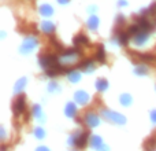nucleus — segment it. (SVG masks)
Masks as SVG:
<instances>
[{"instance_id": "obj_32", "label": "nucleus", "mask_w": 156, "mask_h": 151, "mask_svg": "<svg viewBox=\"0 0 156 151\" xmlns=\"http://www.w3.org/2000/svg\"><path fill=\"white\" fill-rule=\"evenodd\" d=\"M36 151H51V150H49L47 146H40V147H37V149H36Z\"/></svg>"}, {"instance_id": "obj_22", "label": "nucleus", "mask_w": 156, "mask_h": 151, "mask_svg": "<svg viewBox=\"0 0 156 151\" xmlns=\"http://www.w3.org/2000/svg\"><path fill=\"white\" fill-rule=\"evenodd\" d=\"M38 11H40V14L43 17H52V14H54V7H52L51 4H48V3H44V4L40 6Z\"/></svg>"}, {"instance_id": "obj_30", "label": "nucleus", "mask_w": 156, "mask_h": 151, "mask_svg": "<svg viewBox=\"0 0 156 151\" xmlns=\"http://www.w3.org/2000/svg\"><path fill=\"white\" fill-rule=\"evenodd\" d=\"M59 89V85H58V83H55V81H51L49 83V85H48V91L49 92H55V91H58Z\"/></svg>"}, {"instance_id": "obj_23", "label": "nucleus", "mask_w": 156, "mask_h": 151, "mask_svg": "<svg viewBox=\"0 0 156 151\" xmlns=\"http://www.w3.org/2000/svg\"><path fill=\"white\" fill-rule=\"evenodd\" d=\"M26 83H27L26 77L19 78V80L15 83V85H14V94H16V95L21 94V92L25 89V87H26Z\"/></svg>"}, {"instance_id": "obj_10", "label": "nucleus", "mask_w": 156, "mask_h": 151, "mask_svg": "<svg viewBox=\"0 0 156 151\" xmlns=\"http://www.w3.org/2000/svg\"><path fill=\"white\" fill-rule=\"evenodd\" d=\"M74 100H76L78 105L85 106L90 102V95L86 91H83V89H78V91L74 92Z\"/></svg>"}, {"instance_id": "obj_28", "label": "nucleus", "mask_w": 156, "mask_h": 151, "mask_svg": "<svg viewBox=\"0 0 156 151\" xmlns=\"http://www.w3.org/2000/svg\"><path fill=\"white\" fill-rule=\"evenodd\" d=\"M49 41H51L52 47H55V48H56V50H59L60 52H62V51H65V47H63V44L60 43V41H58V39H56V37H54V36H51V39H49Z\"/></svg>"}, {"instance_id": "obj_12", "label": "nucleus", "mask_w": 156, "mask_h": 151, "mask_svg": "<svg viewBox=\"0 0 156 151\" xmlns=\"http://www.w3.org/2000/svg\"><path fill=\"white\" fill-rule=\"evenodd\" d=\"M149 40V33L147 30H140L137 35L133 36V43L136 44L137 47H141L144 44H147Z\"/></svg>"}, {"instance_id": "obj_13", "label": "nucleus", "mask_w": 156, "mask_h": 151, "mask_svg": "<svg viewBox=\"0 0 156 151\" xmlns=\"http://www.w3.org/2000/svg\"><path fill=\"white\" fill-rule=\"evenodd\" d=\"M130 39H132V36L127 33V30H125V32L123 30H119L118 33H115V40L119 46H127Z\"/></svg>"}, {"instance_id": "obj_19", "label": "nucleus", "mask_w": 156, "mask_h": 151, "mask_svg": "<svg viewBox=\"0 0 156 151\" xmlns=\"http://www.w3.org/2000/svg\"><path fill=\"white\" fill-rule=\"evenodd\" d=\"M144 150L145 151H156V132L144 142Z\"/></svg>"}, {"instance_id": "obj_8", "label": "nucleus", "mask_w": 156, "mask_h": 151, "mask_svg": "<svg viewBox=\"0 0 156 151\" xmlns=\"http://www.w3.org/2000/svg\"><path fill=\"white\" fill-rule=\"evenodd\" d=\"M83 122L88 128H96L100 125V117L99 114L93 113V111H88L83 114Z\"/></svg>"}, {"instance_id": "obj_5", "label": "nucleus", "mask_w": 156, "mask_h": 151, "mask_svg": "<svg viewBox=\"0 0 156 151\" xmlns=\"http://www.w3.org/2000/svg\"><path fill=\"white\" fill-rule=\"evenodd\" d=\"M25 111H26V98L23 94H19L12 102V113L15 118H18L25 114Z\"/></svg>"}, {"instance_id": "obj_15", "label": "nucleus", "mask_w": 156, "mask_h": 151, "mask_svg": "<svg viewBox=\"0 0 156 151\" xmlns=\"http://www.w3.org/2000/svg\"><path fill=\"white\" fill-rule=\"evenodd\" d=\"M134 24H137L138 26L141 28L143 30H147L148 32L149 29H152V25L148 19L145 18L144 15H138V17H134Z\"/></svg>"}, {"instance_id": "obj_18", "label": "nucleus", "mask_w": 156, "mask_h": 151, "mask_svg": "<svg viewBox=\"0 0 156 151\" xmlns=\"http://www.w3.org/2000/svg\"><path fill=\"white\" fill-rule=\"evenodd\" d=\"M94 59L99 63H105V59H107V55H105V50L103 44H99L96 50V54H94Z\"/></svg>"}, {"instance_id": "obj_1", "label": "nucleus", "mask_w": 156, "mask_h": 151, "mask_svg": "<svg viewBox=\"0 0 156 151\" xmlns=\"http://www.w3.org/2000/svg\"><path fill=\"white\" fill-rule=\"evenodd\" d=\"M81 57V51L74 47V48H67L65 51H62V54L59 55V63L62 66H73L74 63L80 59Z\"/></svg>"}, {"instance_id": "obj_34", "label": "nucleus", "mask_w": 156, "mask_h": 151, "mask_svg": "<svg viewBox=\"0 0 156 151\" xmlns=\"http://www.w3.org/2000/svg\"><path fill=\"white\" fill-rule=\"evenodd\" d=\"M58 3H59V4H69L70 0H58Z\"/></svg>"}, {"instance_id": "obj_24", "label": "nucleus", "mask_w": 156, "mask_h": 151, "mask_svg": "<svg viewBox=\"0 0 156 151\" xmlns=\"http://www.w3.org/2000/svg\"><path fill=\"white\" fill-rule=\"evenodd\" d=\"M108 87H110V84H108V81L105 80V78H99V80L96 81V89L99 92H104L108 89Z\"/></svg>"}, {"instance_id": "obj_27", "label": "nucleus", "mask_w": 156, "mask_h": 151, "mask_svg": "<svg viewBox=\"0 0 156 151\" xmlns=\"http://www.w3.org/2000/svg\"><path fill=\"white\" fill-rule=\"evenodd\" d=\"M32 116L36 117L37 120H43L44 116H43V110H41V106L40 105H33L32 106Z\"/></svg>"}, {"instance_id": "obj_31", "label": "nucleus", "mask_w": 156, "mask_h": 151, "mask_svg": "<svg viewBox=\"0 0 156 151\" xmlns=\"http://www.w3.org/2000/svg\"><path fill=\"white\" fill-rule=\"evenodd\" d=\"M149 117H151V121L154 122V124H156V110H152L151 114H149Z\"/></svg>"}, {"instance_id": "obj_7", "label": "nucleus", "mask_w": 156, "mask_h": 151, "mask_svg": "<svg viewBox=\"0 0 156 151\" xmlns=\"http://www.w3.org/2000/svg\"><path fill=\"white\" fill-rule=\"evenodd\" d=\"M130 58H137L141 62H156V55L151 52H137V51H127Z\"/></svg>"}, {"instance_id": "obj_3", "label": "nucleus", "mask_w": 156, "mask_h": 151, "mask_svg": "<svg viewBox=\"0 0 156 151\" xmlns=\"http://www.w3.org/2000/svg\"><path fill=\"white\" fill-rule=\"evenodd\" d=\"M100 114H101L107 121L112 122V124H118V125H125L126 124V117H125L123 114L118 113V111L108 110V109H101Z\"/></svg>"}, {"instance_id": "obj_17", "label": "nucleus", "mask_w": 156, "mask_h": 151, "mask_svg": "<svg viewBox=\"0 0 156 151\" xmlns=\"http://www.w3.org/2000/svg\"><path fill=\"white\" fill-rule=\"evenodd\" d=\"M78 110H77V105L74 102H69L66 103L65 106V114L66 117H69V118H74V117L77 116Z\"/></svg>"}, {"instance_id": "obj_20", "label": "nucleus", "mask_w": 156, "mask_h": 151, "mask_svg": "<svg viewBox=\"0 0 156 151\" xmlns=\"http://www.w3.org/2000/svg\"><path fill=\"white\" fill-rule=\"evenodd\" d=\"M99 24H100V19H99V17L94 15V14H92L88 18V21H86V26H88L89 30H96L97 28H99Z\"/></svg>"}, {"instance_id": "obj_6", "label": "nucleus", "mask_w": 156, "mask_h": 151, "mask_svg": "<svg viewBox=\"0 0 156 151\" xmlns=\"http://www.w3.org/2000/svg\"><path fill=\"white\" fill-rule=\"evenodd\" d=\"M37 46H38V39L36 37V36H27V37L22 41L19 51H21V54L27 55V54L34 51Z\"/></svg>"}, {"instance_id": "obj_25", "label": "nucleus", "mask_w": 156, "mask_h": 151, "mask_svg": "<svg viewBox=\"0 0 156 151\" xmlns=\"http://www.w3.org/2000/svg\"><path fill=\"white\" fill-rule=\"evenodd\" d=\"M119 102H121L122 106L129 107V106L133 103V98H132V95L130 94H122L121 96H119Z\"/></svg>"}, {"instance_id": "obj_26", "label": "nucleus", "mask_w": 156, "mask_h": 151, "mask_svg": "<svg viewBox=\"0 0 156 151\" xmlns=\"http://www.w3.org/2000/svg\"><path fill=\"white\" fill-rule=\"evenodd\" d=\"M148 66L145 65V63H138L137 66L134 68V73L137 76H147L148 74Z\"/></svg>"}, {"instance_id": "obj_2", "label": "nucleus", "mask_w": 156, "mask_h": 151, "mask_svg": "<svg viewBox=\"0 0 156 151\" xmlns=\"http://www.w3.org/2000/svg\"><path fill=\"white\" fill-rule=\"evenodd\" d=\"M89 131H78V132L73 133V135L69 138V144L71 147H77V149H83L88 143L89 139Z\"/></svg>"}, {"instance_id": "obj_4", "label": "nucleus", "mask_w": 156, "mask_h": 151, "mask_svg": "<svg viewBox=\"0 0 156 151\" xmlns=\"http://www.w3.org/2000/svg\"><path fill=\"white\" fill-rule=\"evenodd\" d=\"M38 65L44 70H48L52 66L59 65V57L56 54H40V57H38Z\"/></svg>"}, {"instance_id": "obj_16", "label": "nucleus", "mask_w": 156, "mask_h": 151, "mask_svg": "<svg viewBox=\"0 0 156 151\" xmlns=\"http://www.w3.org/2000/svg\"><path fill=\"white\" fill-rule=\"evenodd\" d=\"M41 30L44 32V35H48V36H52L55 33V30H56V26H55L54 22L51 21H44L43 24H41Z\"/></svg>"}, {"instance_id": "obj_33", "label": "nucleus", "mask_w": 156, "mask_h": 151, "mask_svg": "<svg viewBox=\"0 0 156 151\" xmlns=\"http://www.w3.org/2000/svg\"><path fill=\"white\" fill-rule=\"evenodd\" d=\"M118 6H119V7H126V6H127V2H126V0H119Z\"/></svg>"}, {"instance_id": "obj_14", "label": "nucleus", "mask_w": 156, "mask_h": 151, "mask_svg": "<svg viewBox=\"0 0 156 151\" xmlns=\"http://www.w3.org/2000/svg\"><path fill=\"white\" fill-rule=\"evenodd\" d=\"M89 44H90V41H89V39L86 37L83 33H78L73 39V46L77 47V48H80V47H82V46H89Z\"/></svg>"}, {"instance_id": "obj_9", "label": "nucleus", "mask_w": 156, "mask_h": 151, "mask_svg": "<svg viewBox=\"0 0 156 151\" xmlns=\"http://www.w3.org/2000/svg\"><path fill=\"white\" fill-rule=\"evenodd\" d=\"M94 61L93 58H88V59H83L82 62L78 65V69H80L81 72H85L86 74H90L93 73L94 70H96V65H94Z\"/></svg>"}, {"instance_id": "obj_29", "label": "nucleus", "mask_w": 156, "mask_h": 151, "mask_svg": "<svg viewBox=\"0 0 156 151\" xmlns=\"http://www.w3.org/2000/svg\"><path fill=\"white\" fill-rule=\"evenodd\" d=\"M33 135L36 136L37 139H44L45 138V131H44V128H41V127H37V128H34L33 129Z\"/></svg>"}, {"instance_id": "obj_11", "label": "nucleus", "mask_w": 156, "mask_h": 151, "mask_svg": "<svg viewBox=\"0 0 156 151\" xmlns=\"http://www.w3.org/2000/svg\"><path fill=\"white\" fill-rule=\"evenodd\" d=\"M90 146H92V149L96 151H110V149L105 146L103 139L99 135H93L90 138Z\"/></svg>"}, {"instance_id": "obj_35", "label": "nucleus", "mask_w": 156, "mask_h": 151, "mask_svg": "<svg viewBox=\"0 0 156 151\" xmlns=\"http://www.w3.org/2000/svg\"><path fill=\"white\" fill-rule=\"evenodd\" d=\"M155 6H156V3H155Z\"/></svg>"}, {"instance_id": "obj_21", "label": "nucleus", "mask_w": 156, "mask_h": 151, "mask_svg": "<svg viewBox=\"0 0 156 151\" xmlns=\"http://www.w3.org/2000/svg\"><path fill=\"white\" fill-rule=\"evenodd\" d=\"M67 78L71 84H77L81 80V70L80 69H71L67 73Z\"/></svg>"}]
</instances>
